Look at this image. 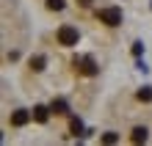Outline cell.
Returning <instances> with one entry per match:
<instances>
[{"label": "cell", "mask_w": 152, "mask_h": 146, "mask_svg": "<svg viewBox=\"0 0 152 146\" xmlns=\"http://www.w3.org/2000/svg\"><path fill=\"white\" fill-rule=\"evenodd\" d=\"M138 102H152V86H144V88H138Z\"/></svg>", "instance_id": "8"}, {"label": "cell", "mask_w": 152, "mask_h": 146, "mask_svg": "<svg viewBox=\"0 0 152 146\" xmlns=\"http://www.w3.org/2000/svg\"><path fill=\"white\" fill-rule=\"evenodd\" d=\"M64 6H66L64 0H47V8H50V11H61Z\"/></svg>", "instance_id": "11"}, {"label": "cell", "mask_w": 152, "mask_h": 146, "mask_svg": "<svg viewBox=\"0 0 152 146\" xmlns=\"http://www.w3.org/2000/svg\"><path fill=\"white\" fill-rule=\"evenodd\" d=\"M50 110L56 113V116H66V113H69V105H66V99H53Z\"/></svg>", "instance_id": "5"}, {"label": "cell", "mask_w": 152, "mask_h": 146, "mask_svg": "<svg viewBox=\"0 0 152 146\" xmlns=\"http://www.w3.org/2000/svg\"><path fill=\"white\" fill-rule=\"evenodd\" d=\"M116 141H119V135H116V132H105L102 135V143H116Z\"/></svg>", "instance_id": "12"}, {"label": "cell", "mask_w": 152, "mask_h": 146, "mask_svg": "<svg viewBox=\"0 0 152 146\" xmlns=\"http://www.w3.org/2000/svg\"><path fill=\"white\" fill-rule=\"evenodd\" d=\"M97 20H100V22H105L108 28H116V25H122V8H119V6L100 8V11H97Z\"/></svg>", "instance_id": "1"}, {"label": "cell", "mask_w": 152, "mask_h": 146, "mask_svg": "<svg viewBox=\"0 0 152 146\" xmlns=\"http://www.w3.org/2000/svg\"><path fill=\"white\" fill-rule=\"evenodd\" d=\"M44 63H47V58H44V55H36V58H31V69L33 72H42Z\"/></svg>", "instance_id": "9"}, {"label": "cell", "mask_w": 152, "mask_h": 146, "mask_svg": "<svg viewBox=\"0 0 152 146\" xmlns=\"http://www.w3.org/2000/svg\"><path fill=\"white\" fill-rule=\"evenodd\" d=\"M69 127H72V135H75V138H77V135H86V132H83V121H80V118H72V124H69Z\"/></svg>", "instance_id": "10"}, {"label": "cell", "mask_w": 152, "mask_h": 146, "mask_svg": "<svg viewBox=\"0 0 152 146\" xmlns=\"http://www.w3.org/2000/svg\"><path fill=\"white\" fill-rule=\"evenodd\" d=\"M31 110H14L11 113V127H25V124H28L31 121Z\"/></svg>", "instance_id": "4"}, {"label": "cell", "mask_w": 152, "mask_h": 146, "mask_svg": "<svg viewBox=\"0 0 152 146\" xmlns=\"http://www.w3.org/2000/svg\"><path fill=\"white\" fill-rule=\"evenodd\" d=\"M56 39H58V44H64V47H75L77 39H80V33H77L75 25H61L58 33H56Z\"/></svg>", "instance_id": "2"}, {"label": "cell", "mask_w": 152, "mask_h": 146, "mask_svg": "<svg viewBox=\"0 0 152 146\" xmlns=\"http://www.w3.org/2000/svg\"><path fill=\"white\" fill-rule=\"evenodd\" d=\"M77 3H80V6L86 8V6H91V0H77Z\"/></svg>", "instance_id": "13"}, {"label": "cell", "mask_w": 152, "mask_h": 146, "mask_svg": "<svg viewBox=\"0 0 152 146\" xmlns=\"http://www.w3.org/2000/svg\"><path fill=\"white\" fill-rule=\"evenodd\" d=\"M147 138H149V130H147V127H136V130L130 132V141L133 143H144Z\"/></svg>", "instance_id": "6"}, {"label": "cell", "mask_w": 152, "mask_h": 146, "mask_svg": "<svg viewBox=\"0 0 152 146\" xmlns=\"http://www.w3.org/2000/svg\"><path fill=\"white\" fill-rule=\"evenodd\" d=\"M72 63H75V69L80 72V75H86V77H94L97 72H100V69H97V63H94L91 58H75Z\"/></svg>", "instance_id": "3"}, {"label": "cell", "mask_w": 152, "mask_h": 146, "mask_svg": "<svg viewBox=\"0 0 152 146\" xmlns=\"http://www.w3.org/2000/svg\"><path fill=\"white\" fill-rule=\"evenodd\" d=\"M50 108H44V105H36V108H33V118H36V121L39 124H44V121H47V118H50Z\"/></svg>", "instance_id": "7"}]
</instances>
